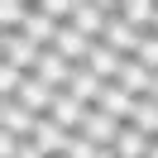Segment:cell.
Listing matches in <instances>:
<instances>
[{
    "instance_id": "obj_11",
    "label": "cell",
    "mask_w": 158,
    "mask_h": 158,
    "mask_svg": "<svg viewBox=\"0 0 158 158\" xmlns=\"http://www.w3.org/2000/svg\"><path fill=\"white\" fill-rule=\"evenodd\" d=\"M101 91H106V81H101V77H91L86 67H77V72H72V81H67V96H72V101H81L86 110H96Z\"/></svg>"
},
{
    "instance_id": "obj_14",
    "label": "cell",
    "mask_w": 158,
    "mask_h": 158,
    "mask_svg": "<svg viewBox=\"0 0 158 158\" xmlns=\"http://www.w3.org/2000/svg\"><path fill=\"white\" fill-rule=\"evenodd\" d=\"M148 148H153V139H148L144 129L120 125V139H115V153H120V158H148Z\"/></svg>"
},
{
    "instance_id": "obj_13",
    "label": "cell",
    "mask_w": 158,
    "mask_h": 158,
    "mask_svg": "<svg viewBox=\"0 0 158 158\" xmlns=\"http://www.w3.org/2000/svg\"><path fill=\"white\" fill-rule=\"evenodd\" d=\"M120 19H125V24H134L139 34H153L158 5H153V0H120Z\"/></svg>"
},
{
    "instance_id": "obj_1",
    "label": "cell",
    "mask_w": 158,
    "mask_h": 158,
    "mask_svg": "<svg viewBox=\"0 0 158 158\" xmlns=\"http://www.w3.org/2000/svg\"><path fill=\"white\" fill-rule=\"evenodd\" d=\"M0 53H5V58H0V62H10V67H19V72H29V77H34V72H39V58H43V53L34 48L29 39H24V34H5V39H0Z\"/></svg>"
},
{
    "instance_id": "obj_12",
    "label": "cell",
    "mask_w": 158,
    "mask_h": 158,
    "mask_svg": "<svg viewBox=\"0 0 158 158\" xmlns=\"http://www.w3.org/2000/svg\"><path fill=\"white\" fill-rule=\"evenodd\" d=\"M115 86H125L129 96H139V101H144V96H148V86H153V72H148L144 62H134V58H125V67H120V77H115Z\"/></svg>"
},
{
    "instance_id": "obj_17",
    "label": "cell",
    "mask_w": 158,
    "mask_h": 158,
    "mask_svg": "<svg viewBox=\"0 0 158 158\" xmlns=\"http://www.w3.org/2000/svg\"><path fill=\"white\" fill-rule=\"evenodd\" d=\"M62 158H101V148L91 144V139H81V134H72V144H67V153Z\"/></svg>"
},
{
    "instance_id": "obj_3",
    "label": "cell",
    "mask_w": 158,
    "mask_h": 158,
    "mask_svg": "<svg viewBox=\"0 0 158 158\" xmlns=\"http://www.w3.org/2000/svg\"><path fill=\"white\" fill-rule=\"evenodd\" d=\"M101 43H106V48H115L120 58H134V53H139V43H144V34H139L134 24H125V19L115 15V19L106 24V34H101Z\"/></svg>"
},
{
    "instance_id": "obj_8",
    "label": "cell",
    "mask_w": 158,
    "mask_h": 158,
    "mask_svg": "<svg viewBox=\"0 0 158 158\" xmlns=\"http://www.w3.org/2000/svg\"><path fill=\"white\" fill-rule=\"evenodd\" d=\"M29 144H34V148H43L48 158H62V153H67V144H72V134H67V129H58L48 115H43L39 125H34V139H29Z\"/></svg>"
},
{
    "instance_id": "obj_6",
    "label": "cell",
    "mask_w": 158,
    "mask_h": 158,
    "mask_svg": "<svg viewBox=\"0 0 158 158\" xmlns=\"http://www.w3.org/2000/svg\"><path fill=\"white\" fill-rule=\"evenodd\" d=\"M134 106H139V96H129V91L115 86V81H110V86L101 91V101H96V110H106V115L120 120V125H129V120H134Z\"/></svg>"
},
{
    "instance_id": "obj_9",
    "label": "cell",
    "mask_w": 158,
    "mask_h": 158,
    "mask_svg": "<svg viewBox=\"0 0 158 158\" xmlns=\"http://www.w3.org/2000/svg\"><path fill=\"white\" fill-rule=\"evenodd\" d=\"M48 120H53L58 129H67V134H77V129H81V120H86V106H81V101H72L67 91H58V101H53Z\"/></svg>"
},
{
    "instance_id": "obj_21",
    "label": "cell",
    "mask_w": 158,
    "mask_h": 158,
    "mask_svg": "<svg viewBox=\"0 0 158 158\" xmlns=\"http://www.w3.org/2000/svg\"><path fill=\"white\" fill-rule=\"evenodd\" d=\"M153 39H158V19H153Z\"/></svg>"
},
{
    "instance_id": "obj_10",
    "label": "cell",
    "mask_w": 158,
    "mask_h": 158,
    "mask_svg": "<svg viewBox=\"0 0 158 158\" xmlns=\"http://www.w3.org/2000/svg\"><path fill=\"white\" fill-rule=\"evenodd\" d=\"M15 101H19L29 115H39V120H43V115L53 110V101H58V91H53V86H43L39 77H29V81H24V91H19Z\"/></svg>"
},
{
    "instance_id": "obj_2",
    "label": "cell",
    "mask_w": 158,
    "mask_h": 158,
    "mask_svg": "<svg viewBox=\"0 0 158 158\" xmlns=\"http://www.w3.org/2000/svg\"><path fill=\"white\" fill-rule=\"evenodd\" d=\"M77 134L91 139L96 148H115V139H120V120H110L106 110H86V120H81Z\"/></svg>"
},
{
    "instance_id": "obj_19",
    "label": "cell",
    "mask_w": 158,
    "mask_h": 158,
    "mask_svg": "<svg viewBox=\"0 0 158 158\" xmlns=\"http://www.w3.org/2000/svg\"><path fill=\"white\" fill-rule=\"evenodd\" d=\"M101 158H120V153H115V148H101Z\"/></svg>"
},
{
    "instance_id": "obj_20",
    "label": "cell",
    "mask_w": 158,
    "mask_h": 158,
    "mask_svg": "<svg viewBox=\"0 0 158 158\" xmlns=\"http://www.w3.org/2000/svg\"><path fill=\"white\" fill-rule=\"evenodd\" d=\"M148 158H158V144H153V148H148Z\"/></svg>"
},
{
    "instance_id": "obj_15",
    "label": "cell",
    "mask_w": 158,
    "mask_h": 158,
    "mask_svg": "<svg viewBox=\"0 0 158 158\" xmlns=\"http://www.w3.org/2000/svg\"><path fill=\"white\" fill-rule=\"evenodd\" d=\"M129 125H134V129H144V134L158 144V106H153V101H139V106H134V120H129Z\"/></svg>"
},
{
    "instance_id": "obj_4",
    "label": "cell",
    "mask_w": 158,
    "mask_h": 158,
    "mask_svg": "<svg viewBox=\"0 0 158 158\" xmlns=\"http://www.w3.org/2000/svg\"><path fill=\"white\" fill-rule=\"evenodd\" d=\"M72 72H77V67H72V62L62 58L58 48H48V53H43V58H39V72H34V77H39L43 86H53V91H67V81H72Z\"/></svg>"
},
{
    "instance_id": "obj_18",
    "label": "cell",
    "mask_w": 158,
    "mask_h": 158,
    "mask_svg": "<svg viewBox=\"0 0 158 158\" xmlns=\"http://www.w3.org/2000/svg\"><path fill=\"white\" fill-rule=\"evenodd\" d=\"M144 101H153V106H158V77H153V86H148V96Z\"/></svg>"
},
{
    "instance_id": "obj_7",
    "label": "cell",
    "mask_w": 158,
    "mask_h": 158,
    "mask_svg": "<svg viewBox=\"0 0 158 158\" xmlns=\"http://www.w3.org/2000/svg\"><path fill=\"white\" fill-rule=\"evenodd\" d=\"M34 125H39V115H29V110H24L19 101H0V134L34 139Z\"/></svg>"
},
{
    "instance_id": "obj_5",
    "label": "cell",
    "mask_w": 158,
    "mask_h": 158,
    "mask_svg": "<svg viewBox=\"0 0 158 158\" xmlns=\"http://www.w3.org/2000/svg\"><path fill=\"white\" fill-rule=\"evenodd\" d=\"M81 67L91 72V77H101L110 86V81L120 77V67H125V58H120L115 48H106V43H91V53H86V62H81Z\"/></svg>"
},
{
    "instance_id": "obj_16",
    "label": "cell",
    "mask_w": 158,
    "mask_h": 158,
    "mask_svg": "<svg viewBox=\"0 0 158 158\" xmlns=\"http://www.w3.org/2000/svg\"><path fill=\"white\" fill-rule=\"evenodd\" d=\"M134 62H144V67H148V72L158 77V39H153V34H144V43H139Z\"/></svg>"
}]
</instances>
